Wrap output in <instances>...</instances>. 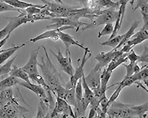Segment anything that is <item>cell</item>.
<instances>
[{
    "mask_svg": "<svg viewBox=\"0 0 148 118\" xmlns=\"http://www.w3.org/2000/svg\"><path fill=\"white\" fill-rule=\"evenodd\" d=\"M135 80L133 75L127 78H124L120 83V84L122 89L127 87H129L134 84Z\"/></svg>",
    "mask_w": 148,
    "mask_h": 118,
    "instance_id": "cell-39",
    "label": "cell"
},
{
    "mask_svg": "<svg viewBox=\"0 0 148 118\" xmlns=\"http://www.w3.org/2000/svg\"><path fill=\"white\" fill-rule=\"evenodd\" d=\"M41 46L32 51L26 63L21 68L28 75L39 73L38 57Z\"/></svg>",
    "mask_w": 148,
    "mask_h": 118,
    "instance_id": "cell-10",
    "label": "cell"
},
{
    "mask_svg": "<svg viewBox=\"0 0 148 118\" xmlns=\"http://www.w3.org/2000/svg\"><path fill=\"white\" fill-rule=\"evenodd\" d=\"M134 84L136 85L138 87H140L145 90L146 92H148V90L145 86L142 84L141 82V81L138 80L135 81Z\"/></svg>",
    "mask_w": 148,
    "mask_h": 118,
    "instance_id": "cell-45",
    "label": "cell"
},
{
    "mask_svg": "<svg viewBox=\"0 0 148 118\" xmlns=\"http://www.w3.org/2000/svg\"><path fill=\"white\" fill-rule=\"evenodd\" d=\"M17 57L15 56L5 64L0 66V77L6 75H9L11 71L13 64Z\"/></svg>",
    "mask_w": 148,
    "mask_h": 118,
    "instance_id": "cell-30",
    "label": "cell"
},
{
    "mask_svg": "<svg viewBox=\"0 0 148 118\" xmlns=\"http://www.w3.org/2000/svg\"><path fill=\"white\" fill-rule=\"evenodd\" d=\"M9 75L19 79L27 83L31 82L29 75L21 67H18L16 65L12 66L11 71Z\"/></svg>",
    "mask_w": 148,
    "mask_h": 118,
    "instance_id": "cell-20",
    "label": "cell"
},
{
    "mask_svg": "<svg viewBox=\"0 0 148 118\" xmlns=\"http://www.w3.org/2000/svg\"><path fill=\"white\" fill-rule=\"evenodd\" d=\"M119 9L111 8L86 14L84 18L88 19L91 22L83 28L82 30H85L115 22L118 17Z\"/></svg>",
    "mask_w": 148,
    "mask_h": 118,
    "instance_id": "cell-2",
    "label": "cell"
},
{
    "mask_svg": "<svg viewBox=\"0 0 148 118\" xmlns=\"http://www.w3.org/2000/svg\"><path fill=\"white\" fill-rule=\"evenodd\" d=\"M54 108L50 115V117L53 118L60 116L62 117L66 118L70 116L75 118L71 106L65 100L56 97Z\"/></svg>",
    "mask_w": 148,
    "mask_h": 118,
    "instance_id": "cell-6",
    "label": "cell"
},
{
    "mask_svg": "<svg viewBox=\"0 0 148 118\" xmlns=\"http://www.w3.org/2000/svg\"><path fill=\"white\" fill-rule=\"evenodd\" d=\"M148 66L145 65L141 68L139 72L141 81H143L147 87H148Z\"/></svg>",
    "mask_w": 148,
    "mask_h": 118,
    "instance_id": "cell-35",
    "label": "cell"
},
{
    "mask_svg": "<svg viewBox=\"0 0 148 118\" xmlns=\"http://www.w3.org/2000/svg\"><path fill=\"white\" fill-rule=\"evenodd\" d=\"M50 51L56 58L63 71L70 77L72 76L75 70L72 65L71 54L64 56L60 50H58L57 53L52 50Z\"/></svg>",
    "mask_w": 148,
    "mask_h": 118,
    "instance_id": "cell-7",
    "label": "cell"
},
{
    "mask_svg": "<svg viewBox=\"0 0 148 118\" xmlns=\"http://www.w3.org/2000/svg\"><path fill=\"white\" fill-rule=\"evenodd\" d=\"M18 84L34 93L38 98L39 100L46 99L47 97L45 89L41 86L30 83L20 81H18Z\"/></svg>",
    "mask_w": 148,
    "mask_h": 118,
    "instance_id": "cell-13",
    "label": "cell"
},
{
    "mask_svg": "<svg viewBox=\"0 0 148 118\" xmlns=\"http://www.w3.org/2000/svg\"><path fill=\"white\" fill-rule=\"evenodd\" d=\"M119 85L115 90L114 92L108 99V103L109 107L113 102L115 101L119 96L120 93L122 90L121 85L118 83Z\"/></svg>",
    "mask_w": 148,
    "mask_h": 118,
    "instance_id": "cell-38",
    "label": "cell"
},
{
    "mask_svg": "<svg viewBox=\"0 0 148 118\" xmlns=\"http://www.w3.org/2000/svg\"><path fill=\"white\" fill-rule=\"evenodd\" d=\"M54 2L61 4L64 3L62 0H53Z\"/></svg>",
    "mask_w": 148,
    "mask_h": 118,
    "instance_id": "cell-49",
    "label": "cell"
},
{
    "mask_svg": "<svg viewBox=\"0 0 148 118\" xmlns=\"http://www.w3.org/2000/svg\"><path fill=\"white\" fill-rule=\"evenodd\" d=\"M120 52V50H112L107 52H102L98 54L95 58L97 63L93 69L96 72L101 71L103 68L108 64Z\"/></svg>",
    "mask_w": 148,
    "mask_h": 118,
    "instance_id": "cell-9",
    "label": "cell"
},
{
    "mask_svg": "<svg viewBox=\"0 0 148 118\" xmlns=\"http://www.w3.org/2000/svg\"><path fill=\"white\" fill-rule=\"evenodd\" d=\"M138 63L140 62L148 63V48L145 46L142 54L139 55Z\"/></svg>",
    "mask_w": 148,
    "mask_h": 118,
    "instance_id": "cell-42",
    "label": "cell"
},
{
    "mask_svg": "<svg viewBox=\"0 0 148 118\" xmlns=\"http://www.w3.org/2000/svg\"><path fill=\"white\" fill-rule=\"evenodd\" d=\"M119 2H115L112 0H97L95 3L93 12L111 8L119 9Z\"/></svg>",
    "mask_w": 148,
    "mask_h": 118,
    "instance_id": "cell-18",
    "label": "cell"
},
{
    "mask_svg": "<svg viewBox=\"0 0 148 118\" xmlns=\"http://www.w3.org/2000/svg\"><path fill=\"white\" fill-rule=\"evenodd\" d=\"M25 45V43H23L19 45L11 47L0 54V66L8 60L16 51Z\"/></svg>",
    "mask_w": 148,
    "mask_h": 118,
    "instance_id": "cell-21",
    "label": "cell"
},
{
    "mask_svg": "<svg viewBox=\"0 0 148 118\" xmlns=\"http://www.w3.org/2000/svg\"><path fill=\"white\" fill-rule=\"evenodd\" d=\"M29 76L30 79L36 83L38 85L42 87L45 89L50 90L43 77L39 73L31 74Z\"/></svg>",
    "mask_w": 148,
    "mask_h": 118,
    "instance_id": "cell-29",
    "label": "cell"
},
{
    "mask_svg": "<svg viewBox=\"0 0 148 118\" xmlns=\"http://www.w3.org/2000/svg\"><path fill=\"white\" fill-rule=\"evenodd\" d=\"M40 1L45 5L46 9L54 14L55 17H65L70 12L79 7L78 6L70 5L64 3L50 2L46 0Z\"/></svg>",
    "mask_w": 148,
    "mask_h": 118,
    "instance_id": "cell-5",
    "label": "cell"
},
{
    "mask_svg": "<svg viewBox=\"0 0 148 118\" xmlns=\"http://www.w3.org/2000/svg\"><path fill=\"white\" fill-rule=\"evenodd\" d=\"M148 102H147L139 105H132L131 109L134 111L137 118H145L147 116L146 113L148 111Z\"/></svg>",
    "mask_w": 148,
    "mask_h": 118,
    "instance_id": "cell-26",
    "label": "cell"
},
{
    "mask_svg": "<svg viewBox=\"0 0 148 118\" xmlns=\"http://www.w3.org/2000/svg\"><path fill=\"white\" fill-rule=\"evenodd\" d=\"M144 22V25L148 24V14L140 11Z\"/></svg>",
    "mask_w": 148,
    "mask_h": 118,
    "instance_id": "cell-44",
    "label": "cell"
},
{
    "mask_svg": "<svg viewBox=\"0 0 148 118\" xmlns=\"http://www.w3.org/2000/svg\"><path fill=\"white\" fill-rule=\"evenodd\" d=\"M108 99L107 98L106 94L102 98L100 102V105L101 106V109L102 111L107 114V112L109 107L108 103Z\"/></svg>",
    "mask_w": 148,
    "mask_h": 118,
    "instance_id": "cell-40",
    "label": "cell"
},
{
    "mask_svg": "<svg viewBox=\"0 0 148 118\" xmlns=\"http://www.w3.org/2000/svg\"><path fill=\"white\" fill-rule=\"evenodd\" d=\"M51 24L47 26L48 29L59 28L62 27L70 26L76 29L77 32L83 26L88 24L86 22L81 21H77L71 18L65 17H55L51 18Z\"/></svg>",
    "mask_w": 148,
    "mask_h": 118,
    "instance_id": "cell-3",
    "label": "cell"
},
{
    "mask_svg": "<svg viewBox=\"0 0 148 118\" xmlns=\"http://www.w3.org/2000/svg\"><path fill=\"white\" fill-rule=\"evenodd\" d=\"M138 64L137 63H130L128 64H122L126 68V74L124 78L129 77L132 76L135 73V67Z\"/></svg>",
    "mask_w": 148,
    "mask_h": 118,
    "instance_id": "cell-36",
    "label": "cell"
},
{
    "mask_svg": "<svg viewBox=\"0 0 148 118\" xmlns=\"http://www.w3.org/2000/svg\"><path fill=\"white\" fill-rule=\"evenodd\" d=\"M84 53L82 60L79 59L78 61V66L75 70L73 75L70 77V83L73 87H75L77 82L81 79L84 74V68L87 61L92 56L90 51L88 48L84 50Z\"/></svg>",
    "mask_w": 148,
    "mask_h": 118,
    "instance_id": "cell-8",
    "label": "cell"
},
{
    "mask_svg": "<svg viewBox=\"0 0 148 118\" xmlns=\"http://www.w3.org/2000/svg\"><path fill=\"white\" fill-rule=\"evenodd\" d=\"M90 103L83 96L80 100H76L73 110L75 118L85 117L87 110Z\"/></svg>",
    "mask_w": 148,
    "mask_h": 118,
    "instance_id": "cell-15",
    "label": "cell"
},
{
    "mask_svg": "<svg viewBox=\"0 0 148 118\" xmlns=\"http://www.w3.org/2000/svg\"><path fill=\"white\" fill-rule=\"evenodd\" d=\"M82 79H80L77 82L75 87L76 101L81 100L83 96Z\"/></svg>",
    "mask_w": 148,
    "mask_h": 118,
    "instance_id": "cell-34",
    "label": "cell"
},
{
    "mask_svg": "<svg viewBox=\"0 0 148 118\" xmlns=\"http://www.w3.org/2000/svg\"><path fill=\"white\" fill-rule=\"evenodd\" d=\"M96 115L95 117L106 118V117L107 114L104 113L99 107H98L96 109Z\"/></svg>",
    "mask_w": 148,
    "mask_h": 118,
    "instance_id": "cell-43",
    "label": "cell"
},
{
    "mask_svg": "<svg viewBox=\"0 0 148 118\" xmlns=\"http://www.w3.org/2000/svg\"><path fill=\"white\" fill-rule=\"evenodd\" d=\"M0 118H8L5 111L0 107Z\"/></svg>",
    "mask_w": 148,
    "mask_h": 118,
    "instance_id": "cell-48",
    "label": "cell"
},
{
    "mask_svg": "<svg viewBox=\"0 0 148 118\" xmlns=\"http://www.w3.org/2000/svg\"><path fill=\"white\" fill-rule=\"evenodd\" d=\"M129 53H123L121 51L120 53L116 55L108 64L106 68L107 70L113 72L120 65L127 62L128 60L127 56Z\"/></svg>",
    "mask_w": 148,
    "mask_h": 118,
    "instance_id": "cell-17",
    "label": "cell"
},
{
    "mask_svg": "<svg viewBox=\"0 0 148 118\" xmlns=\"http://www.w3.org/2000/svg\"><path fill=\"white\" fill-rule=\"evenodd\" d=\"M96 115V110L94 109L91 108L89 113L88 117L89 118L95 117Z\"/></svg>",
    "mask_w": 148,
    "mask_h": 118,
    "instance_id": "cell-47",
    "label": "cell"
},
{
    "mask_svg": "<svg viewBox=\"0 0 148 118\" xmlns=\"http://www.w3.org/2000/svg\"><path fill=\"white\" fill-rule=\"evenodd\" d=\"M9 20L7 25L0 31V41L5 38L9 34L19 26L18 21L15 17L7 18Z\"/></svg>",
    "mask_w": 148,
    "mask_h": 118,
    "instance_id": "cell-16",
    "label": "cell"
},
{
    "mask_svg": "<svg viewBox=\"0 0 148 118\" xmlns=\"http://www.w3.org/2000/svg\"><path fill=\"white\" fill-rule=\"evenodd\" d=\"M127 58L130 61V63H138L139 55H138L132 49L129 53Z\"/></svg>",
    "mask_w": 148,
    "mask_h": 118,
    "instance_id": "cell-41",
    "label": "cell"
},
{
    "mask_svg": "<svg viewBox=\"0 0 148 118\" xmlns=\"http://www.w3.org/2000/svg\"><path fill=\"white\" fill-rule=\"evenodd\" d=\"M18 81L17 78L11 76L0 81V91L12 88L18 84Z\"/></svg>",
    "mask_w": 148,
    "mask_h": 118,
    "instance_id": "cell-24",
    "label": "cell"
},
{
    "mask_svg": "<svg viewBox=\"0 0 148 118\" xmlns=\"http://www.w3.org/2000/svg\"><path fill=\"white\" fill-rule=\"evenodd\" d=\"M140 22L135 21L132 24L130 28L128 31L125 33V36L120 43L114 49L112 50H117L124 45L128 41H129L133 35L135 34V30L138 26L140 24Z\"/></svg>",
    "mask_w": 148,
    "mask_h": 118,
    "instance_id": "cell-22",
    "label": "cell"
},
{
    "mask_svg": "<svg viewBox=\"0 0 148 118\" xmlns=\"http://www.w3.org/2000/svg\"><path fill=\"white\" fill-rule=\"evenodd\" d=\"M24 10L15 8L6 3L2 0H0V14L10 11L17 12L19 14H21Z\"/></svg>",
    "mask_w": 148,
    "mask_h": 118,
    "instance_id": "cell-31",
    "label": "cell"
},
{
    "mask_svg": "<svg viewBox=\"0 0 148 118\" xmlns=\"http://www.w3.org/2000/svg\"><path fill=\"white\" fill-rule=\"evenodd\" d=\"M42 9L39 7L33 6L28 7L24 10L27 15L32 16L40 14Z\"/></svg>",
    "mask_w": 148,
    "mask_h": 118,
    "instance_id": "cell-37",
    "label": "cell"
},
{
    "mask_svg": "<svg viewBox=\"0 0 148 118\" xmlns=\"http://www.w3.org/2000/svg\"><path fill=\"white\" fill-rule=\"evenodd\" d=\"M59 35L60 40L63 42L65 47V55L71 54L70 49L72 45L77 46L84 50L88 48L87 47H85L76 41L71 35L66 33L63 31H59Z\"/></svg>",
    "mask_w": 148,
    "mask_h": 118,
    "instance_id": "cell-12",
    "label": "cell"
},
{
    "mask_svg": "<svg viewBox=\"0 0 148 118\" xmlns=\"http://www.w3.org/2000/svg\"><path fill=\"white\" fill-rule=\"evenodd\" d=\"M84 74L82 78V83L83 90V97L90 103L94 97L93 91L86 83L85 79Z\"/></svg>",
    "mask_w": 148,
    "mask_h": 118,
    "instance_id": "cell-28",
    "label": "cell"
},
{
    "mask_svg": "<svg viewBox=\"0 0 148 118\" xmlns=\"http://www.w3.org/2000/svg\"><path fill=\"white\" fill-rule=\"evenodd\" d=\"M114 29L113 23H108L105 25L101 31L99 32L97 37L100 38L101 37L108 35H111Z\"/></svg>",
    "mask_w": 148,
    "mask_h": 118,
    "instance_id": "cell-33",
    "label": "cell"
},
{
    "mask_svg": "<svg viewBox=\"0 0 148 118\" xmlns=\"http://www.w3.org/2000/svg\"><path fill=\"white\" fill-rule=\"evenodd\" d=\"M69 29H73V28L71 27L66 26L57 29H48L38 36L30 39L29 41L34 43L42 40L50 39L54 41H56L60 40L59 31H63Z\"/></svg>",
    "mask_w": 148,
    "mask_h": 118,
    "instance_id": "cell-11",
    "label": "cell"
},
{
    "mask_svg": "<svg viewBox=\"0 0 148 118\" xmlns=\"http://www.w3.org/2000/svg\"><path fill=\"white\" fill-rule=\"evenodd\" d=\"M125 36V33L116 35L112 38L108 39L107 41L99 44L102 46H109L114 49L119 44Z\"/></svg>",
    "mask_w": 148,
    "mask_h": 118,
    "instance_id": "cell-25",
    "label": "cell"
},
{
    "mask_svg": "<svg viewBox=\"0 0 148 118\" xmlns=\"http://www.w3.org/2000/svg\"><path fill=\"white\" fill-rule=\"evenodd\" d=\"M46 56L45 60L42 57L41 62H38V66L40 69L42 76L55 96V92L61 85L62 79L59 73L49 57L46 47L41 46Z\"/></svg>",
    "mask_w": 148,
    "mask_h": 118,
    "instance_id": "cell-1",
    "label": "cell"
},
{
    "mask_svg": "<svg viewBox=\"0 0 148 118\" xmlns=\"http://www.w3.org/2000/svg\"><path fill=\"white\" fill-rule=\"evenodd\" d=\"M148 25H143L142 28L135 34L122 47L120 50L123 53H129L134 48L148 39Z\"/></svg>",
    "mask_w": 148,
    "mask_h": 118,
    "instance_id": "cell-4",
    "label": "cell"
},
{
    "mask_svg": "<svg viewBox=\"0 0 148 118\" xmlns=\"http://www.w3.org/2000/svg\"><path fill=\"white\" fill-rule=\"evenodd\" d=\"M11 34H9L5 38L2 40L0 41V49H1L2 47L6 43L10 37Z\"/></svg>",
    "mask_w": 148,
    "mask_h": 118,
    "instance_id": "cell-46",
    "label": "cell"
},
{
    "mask_svg": "<svg viewBox=\"0 0 148 118\" xmlns=\"http://www.w3.org/2000/svg\"><path fill=\"white\" fill-rule=\"evenodd\" d=\"M3 1L16 8L21 9H25L28 7L31 6H38L42 8H45V5H41L34 4L30 3L23 1L21 0H2Z\"/></svg>",
    "mask_w": 148,
    "mask_h": 118,
    "instance_id": "cell-19",
    "label": "cell"
},
{
    "mask_svg": "<svg viewBox=\"0 0 148 118\" xmlns=\"http://www.w3.org/2000/svg\"><path fill=\"white\" fill-rule=\"evenodd\" d=\"M101 71H95L93 69L89 74L85 76V79L88 85L92 90L100 87Z\"/></svg>",
    "mask_w": 148,
    "mask_h": 118,
    "instance_id": "cell-14",
    "label": "cell"
},
{
    "mask_svg": "<svg viewBox=\"0 0 148 118\" xmlns=\"http://www.w3.org/2000/svg\"><path fill=\"white\" fill-rule=\"evenodd\" d=\"M112 72L108 71L106 68L104 69L101 76L100 87L103 90L106 92L108 88L107 87L108 82L111 77Z\"/></svg>",
    "mask_w": 148,
    "mask_h": 118,
    "instance_id": "cell-27",
    "label": "cell"
},
{
    "mask_svg": "<svg viewBox=\"0 0 148 118\" xmlns=\"http://www.w3.org/2000/svg\"><path fill=\"white\" fill-rule=\"evenodd\" d=\"M66 88V92L63 100L69 105L74 107L76 103L75 87L71 85L69 82Z\"/></svg>",
    "mask_w": 148,
    "mask_h": 118,
    "instance_id": "cell-23",
    "label": "cell"
},
{
    "mask_svg": "<svg viewBox=\"0 0 148 118\" xmlns=\"http://www.w3.org/2000/svg\"><path fill=\"white\" fill-rule=\"evenodd\" d=\"M81 5H83L84 8L87 9L88 14L92 12L95 5V3L97 0H73Z\"/></svg>",
    "mask_w": 148,
    "mask_h": 118,
    "instance_id": "cell-32",
    "label": "cell"
}]
</instances>
